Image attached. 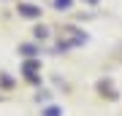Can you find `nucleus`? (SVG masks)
<instances>
[{
    "label": "nucleus",
    "mask_w": 122,
    "mask_h": 116,
    "mask_svg": "<svg viewBox=\"0 0 122 116\" xmlns=\"http://www.w3.org/2000/svg\"><path fill=\"white\" fill-rule=\"evenodd\" d=\"M22 70H25V76L30 78V81H38V78H35V70H38V62H35V60H27Z\"/></svg>",
    "instance_id": "obj_1"
},
{
    "label": "nucleus",
    "mask_w": 122,
    "mask_h": 116,
    "mask_svg": "<svg viewBox=\"0 0 122 116\" xmlns=\"http://www.w3.org/2000/svg\"><path fill=\"white\" fill-rule=\"evenodd\" d=\"M19 14H25V16H38V14H41V8H35V5H19Z\"/></svg>",
    "instance_id": "obj_2"
},
{
    "label": "nucleus",
    "mask_w": 122,
    "mask_h": 116,
    "mask_svg": "<svg viewBox=\"0 0 122 116\" xmlns=\"http://www.w3.org/2000/svg\"><path fill=\"white\" fill-rule=\"evenodd\" d=\"M62 111H60V108H46V111H44V116H60Z\"/></svg>",
    "instance_id": "obj_3"
},
{
    "label": "nucleus",
    "mask_w": 122,
    "mask_h": 116,
    "mask_svg": "<svg viewBox=\"0 0 122 116\" xmlns=\"http://www.w3.org/2000/svg\"><path fill=\"white\" fill-rule=\"evenodd\" d=\"M57 8H71V0H54Z\"/></svg>",
    "instance_id": "obj_4"
},
{
    "label": "nucleus",
    "mask_w": 122,
    "mask_h": 116,
    "mask_svg": "<svg viewBox=\"0 0 122 116\" xmlns=\"http://www.w3.org/2000/svg\"><path fill=\"white\" fill-rule=\"evenodd\" d=\"M84 3H98V0H84Z\"/></svg>",
    "instance_id": "obj_5"
}]
</instances>
